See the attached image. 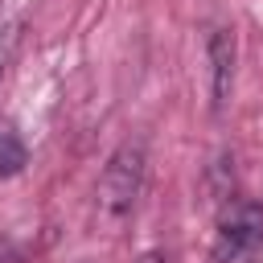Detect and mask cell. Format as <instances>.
Returning a JSON list of instances; mask_svg holds the SVG:
<instances>
[{
    "label": "cell",
    "mask_w": 263,
    "mask_h": 263,
    "mask_svg": "<svg viewBox=\"0 0 263 263\" xmlns=\"http://www.w3.org/2000/svg\"><path fill=\"white\" fill-rule=\"evenodd\" d=\"M259 251H263V205L255 201L226 205L218 218L210 263H255Z\"/></svg>",
    "instance_id": "1"
},
{
    "label": "cell",
    "mask_w": 263,
    "mask_h": 263,
    "mask_svg": "<svg viewBox=\"0 0 263 263\" xmlns=\"http://www.w3.org/2000/svg\"><path fill=\"white\" fill-rule=\"evenodd\" d=\"M144 189V144H123L99 181V214L119 222L136 210V197Z\"/></svg>",
    "instance_id": "2"
},
{
    "label": "cell",
    "mask_w": 263,
    "mask_h": 263,
    "mask_svg": "<svg viewBox=\"0 0 263 263\" xmlns=\"http://www.w3.org/2000/svg\"><path fill=\"white\" fill-rule=\"evenodd\" d=\"M234 29H214L210 33V66H214V107L222 111L234 86Z\"/></svg>",
    "instance_id": "3"
},
{
    "label": "cell",
    "mask_w": 263,
    "mask_h": 263,
    "mask_svg": "<svg viewBox=\"0 0 263 263\" xmlns=\"http://www.w3.org/2000/svg\"><path fill=\"white\" fill-rule=\"evenodd\" d=\"M25 160H29L25 144H21V140H16L12 132H0V181L16 177V173L25 168Z\"/></svg>",
    "instance_id": "4"
},
{
    "label": "cell",
    "mask_w": 263,
    "mask_h": 263,
    "mask_svg": "<svg viewBox=\"0 0 263 263\" xmlns=\"http://www.w3.org/2000/svg\"><path fill=\"white\" fill-rule=\"evenodd\" d=\"M21 29H25L21 16H12V21L0 25V78H4L8 66H12V53H16V45H21Z\"/></svg>",
    "instance_id": "5"
}]
</instances>
